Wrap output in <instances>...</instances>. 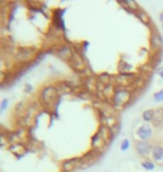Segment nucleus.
<instances>
[{"mask_svg":"<svg viewBox=\"0 0 163 172\" xmlns=\"http://www.w3.org/2000/svg\"><path fill=\"white\" fill-rule=\"evenodd\" d=\"M130 97H131V94H130L129 91H126V89H119L114 94V102H115L116 105L121 106V105H124L130 100Z\"/></svg>","mask_w":163,"mask_h":172,"instance_id":"nucleus-1","label":"nucleus"},{"mask_svg":"<svg viewBox=\"0 0 163 172\" xmlns=\"http://www.w3.org/2000/svg\"><path fill=\"white\" fill-rule=\"evenodd\" d=\"M135 147H136V151H138V154L140 155H144V157L149 155L150 152H152V149H153L152 145H151V143L148 142V141H138L136 143V145H135Z\"/></svg>","mask_w":163,"mask_h":172,"instance_id":"nucleus-2","label":"nucleus"},{"mask_svg":"<svg viewBox=\"0 0 163 172\" xmlns=\"http://www.w3.org/2000/svg\"><path fill=\"white\" fill-rule=\"evenodd\" d=\"M136 134L141 141H148L152 136V128L149 124H143L136 130Z\"/></svg>","mask_w":163,"mask_h":172,"instance_id":"nucleus-3","label":"nucleus"},{"mask_svg":"<svg viewBox=\"0 0 163 172\" xmlns=\"http://www.w3.org/2000/svg\"><path fill=\"white\" fill-rule=\"evenodd\" d=\"M57 93V89L54 88V87H47V88H45L43 91V93H41V98L46 101V102H48L50 100H53L55 95H56Z\"/></svg>","mask_w":163,"mask_h":172,"instance_id":"nucleus-4","label":"nucleus"},{"mask_svg":"<svg viewBox=\"0 0 163 172\" xmlns=\"http://www.w3.org/2000/svg\"><path fill=\"white\" fill-rule=\"evenodd\" d=\"M152 157L155 161H162L163 160V147L161 145H154L152 149Z\"/></svg>","mask_w":163,"mask_h":172,"instance_id":"nucleus-5","label":"nucleus"},{"mask_svg":"<svg viewBox=\"0 0 163 172\" xmlns=\"http://www.w3.org/2000/svg\"><path fill=\"white\" fill-rule=\"evenodd\" d=\"M16 57H17V59L21 60V62H25V60H27V59H29L32 57V51L30 49H21L17 54Z\"/></svg>","mask_w":163,"mask_h":172,"instance_id":"nucleus-6","label":"nucleus"},{"mask_svg":"<svg viewBox=\"0 0 163 172\" xmlns=\"http://www.w3.org/2000/svg\"><path fill=\"white\" fill-rule=\"evenodd\" d=\"M154 114H155V112H154L153 110H146V111L143 112L142 117H143V120H144L145 122H150L154 119Z\"/></svg>","mask_w":163,"mask_h":172,"instance_id":"nucleus-7","label":"nucleus"},{"mask_svg":"<svg viewBox=\"0 0 163 172\" xmlns=\"http://www.w3.org/2000/svg\"><path fill=\"white\" fill-rule=\"evenodd\" d=\"M151 43L154 47H161L163 45L162 38L159 36V35H153L152 36V39H151Z\"/></svg>","mask_w":163,"mask_h":172,"instance_id":"nucleus-8","label":"nucleus"},{"mask_svg":"<svg viewBox=\"0 0 163 172\" xmlns=\"http://www.w3.org/2000/svg\"><path fill=\"white\" fill-rule=\"evenodd\" d=\"M141 166H142L143 169H145V170H149V171L154 169V164H153L151 161H144V162H142V163H141Z\"/></svg>","mask_w":163,"mask_h":172,"instance_id":"nucleus-9","label":"nucleus"},{"mask_svg":"<svg viewBox=\"0 0 163 172\" xmlns=\"http://www.w3.org/2000/svg\"><path fill=\"white\" fill-rule=\"evenodd\" d=\"M59 55H60V57H63V58L68 57L69 55H70V51H69L67 47H64L63 49L60 51V53H59Z\"/></svg>","mask_w":163,"mask_h":172,"instance_id":"nucleus-10","label":"nucleus"},{"mask_svg":"<svg viewBox=\"0 0 163 172\" xmlns=\"http://www.w3.org/2000/svg\"><path fill=\"white\" fill-rule=\"evenodd\" d=\"M129 147H130V141L127 140V139H125V140L122 141V144H121V150H122V151H126Z\"/></svg>","mask_w":163,"mask_h":172,"instance_id":"nucleus-11","label":"nucleus"},{"mask_svg":"<svg viewBox=\"0 0 163 172\" xmlns=\"http://www.w3.org/2000/svg\"><path fill=\"white\" fill-rule=\"evenodd\" d=\"M153 97H154V100H155L157 102L163 101V89L162 91H159V92H157V93L153 95Z\"/></svg>","mask_w":163,"mask_h":172,"instance_id":"nucleus-12","label":"nucleus"},{"mask_svg":"<svg viewBox=\"0 0 163 172\" xmlns=\"http://www.w3.org/2000/svg\"><path fill=\"white\" fill-rule=\"evenodd\" d=\"M8 104H9L8 98H4L2 102H1V104H0V110H1V111H5V110L7 108V106H8Z\"/></svg>","mask_w":163,"mask_h":172,"instance_id":"nucleus-13","label":"nucleus"},{"mask_svg":"<svg viewBox=\"0 0 163 172\" xmlns=\"http://www.w3.org/2000/svg\"><path fill=\"white\" fill-rule=\"evenodd\" d=\"M25 92H27V93H32V86L30 84H26L25 85Z\"/></svg>","mask_w":163,"mask_h":172,"instance_id":"nucleus-14","label":"nucleus"},{"mask_svg":"<svg viewBox=\"0 0 163 172\" xmlns=\"http://www.w3.org/2000/svg\"><path fill=\"white\" fill-rule=\"evenodd\" d=\"M157 75L161 77V78H163V66H161V67H159L157 70Z\"/></svg>","mask_w":163,"mask_h":172,"instance_id":"nucleus-15","label":"nucleus"},{"mask_svg":"<svg viewBox=\"0 0 163 172\" xmlns=\"http://www.w3.org/2000/svg\"><path fill=\"white\" fill-rule=\"evenodd\" d=\"M160 20H161V21L163 22V13H160Z\"/></svg>","mask_w":163,"mask_h":172,"instance_id":"nucleus-16","label":"nucleus"},{"mask_svg":"<svg viewBox=\"0 0 163 172\" xmlns=\"http://www.w3.org/2000/svg\"><path fill=\"white\" fill-rule=\"evenodd\" d=\"M162 28H163V25H162Z\"/></svg>","mask_w":163,"mask_h":172,"instance_id":"nucleus-17","label":"nucleus"}]
</instances>
